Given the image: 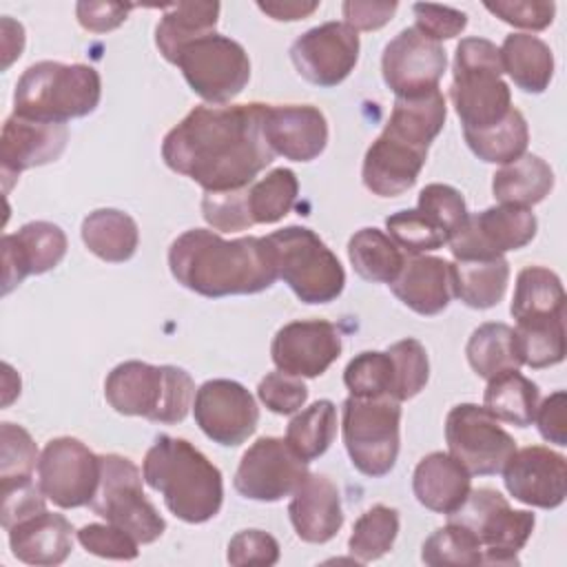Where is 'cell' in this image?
<instances>
[{"label":"cell","instance_id":"11a10c76","mask_svg":"<svg viewBox=\"0 0 567 567\" xmlns=\"http://www.w3.org/2000/svg\"><path fill=\"white\" fill-rule=\"evenodd\" d=\"M226 560L235 567H244V565L270 567L279 563V543L268 532L241 529L230 538Z\"/></svg>","mask_w":567,"mask_h":567},{"label":"cell","instance_id":"c3c4849f","mask_svg":"<svg viewBox=\"0 0 567 567\" xmlns=\"http://www.w3.org/2000/svg\"><path fill=\"white\" fill-rule=\"evenodd\" d=\"M416 210L430 217L447 237H452L467 217V206L461 190L450 184H427L419 193Z\"/></svg>","mask_w":567,"mask_h":567},{"label":"cell","instance_id":"d590c367","mask_svg":"<svg viewBox=\"0 0 567 567\" xmlns=\"http://www.w3.org/2000/svg\"><path fill=\"white\" fill-rule=\"evenodd\" d=\"M538 399L540 392L532 379H527L518 370H507L487 379L483 408L496 421L516 427H529L534 423Z\"/></svg>","mask_w":567,"mask_h":567},{"label":"cell","instance_id":"6f0895ef","mask_svg":"<svg viewBox=\"0 0 567 567\" xmlns=\"http://www.w3.org/2000/svg\"><path fill=\"white\" fill-rule=\"evenodd\" d=\"M412 11H414V18H416L414 27L423 35H427L436 42L456 38L467 27V13H463L458 9H452V7L416 2L412 7Z\"/></svg>","mask_w":567,"mask_h":567},{"label":"cell","instance_id":"4fadbf2b","mask_svg":"<svg viewBox=\"0 0 567 567\" xmlns=\"http://www.w3.org/2000/svg\"><path fill=\"white\" fill-rule=\"evenodd\" d=\"M538 230L532 208L498 204L465 217L447 246L454 259H494L525 248Z\"/></svg>","mask_w":567,"mask_h":567},{"label":"cell","instance_id":"680465c9","mask_svg":"<svg viewBox=\"0 0 567 567\" xmlns=\"http://www.w3.org/2000/svg\"><path fill=\"white\" fill-rule=\"evenodd\" d=\"M131 9L133 4L122 2H78L75 16L82 29L91 33H106L117 29L126 20Z\"/></svg>","mask_w":567,"mask_h":567},{"label":"cell","instance_id":"f546056e","mask_svg":"<svg viewBox=\"0 0 567 567\" xmlns=\"http://www.w3.org/2000/svg\"><path fill=\"white\" fill-rule=\"evenodd\" d=\"M509 264L505 257L494 259H454L450 264L452 295L467 308H494L507 290Z\"/></svg>","mask_w":567,"mask_h":567},{"label":"cell","instance_id":"74e56055","mask_svg":"<svg viewBox=\"0 0 567 567\" xmlns=\"http://www.w3.org/2000/svg\"><path fill=\"white\" fill-rule=\"evenodd\" d=\"M348 259L361 279L390 286L401 272L405 255L388 233L361 228L348 241Z\"/></svg>","mask_w":567,"mask_h":567},{"label":"cell","instance_id":"8992f818","mask_svg":"<svg viewBox=\"0 0 567 567\" xmlns=\"http://www.w3.org/2000/svg\"><path fill=\"white\" fill-rule=\"evenodd\" d=\"M501 75L503 66L494 42L463 38L456 44L450 97L463 131L489 128L514 109L509 86Z\"/></svg>","mask_w":567,"mask_h":567},{"label":"cell","instance_id":"8d00e7d4","mask_svg":"<svg viewBox=\"0 0 567 567\" xmlns=\"http://www.w3.org/2000/svg\"><path fill=\"white\" fill-rule=\"evenodd\" d=\"M467 363L481 379H492L523 365L516 332L512 326L489 321L478 326L465 346Z\"/></svg>","mask_w":567,"mask_h":567},{"label":"cell","instance_id":"e0dca14e","mask_svg":"<svg viewBox=\"0 0 567 567\" xmlns=\"http://www.w3.org/2000/svg\"><path fill=\"white\" fill-rule=\"evenodd\" d=\"M359 33L346 22H323L301 33L290 47L297 73L321 89L341 84L359 60Z\"/></svg>","mask_w":567,"mask_h":567},{"label":"cell","instance_id":"681fc988","mask_svg":"<svg viewBox=\"0 0 567 567\" xmlns=\"http://www.w3.org/2000/svg\"><path fill=\"white\" fill-rule=\"evenodd\" d=\"M0 481L33 476L40 456L31 434L22 425L4 421L0 425Z\"/></svg>","mask_w":567,"mask_h":567},{"label":"cell","instance_id":"ab89813d","mask_svg":"<svg viewBox=\"0 0 567 567\" xmlns=\"http://www.w3.org/2000/svg\"><path fill=\"white\" fill-rule=\"evenodd\" d=\"M337 434V408L328 399L315 401L295 414L286 427V443L306 463L326 454Z\"/></svg>","mask_w":567,"mask_h":567},{"label":"cell","instance_id":"44dd1931","mask_svg":"<svg viewBox=\"0 0 567 567\" xmlns=\"http://www.w3.org/2000/svg\"><path fill=\"white\" fill-rule=\"evenodd\" d=\"M69 140L66 124L38 122L20 115H9L0 135V164L4 190L20 177V173L55 162Z\"/></svg>","mask_w":567,"mask_h":567},{"label":"cell","instance_id":"e575fe53","mask_svg":"<svg viewBox=\"0 0 567 567\" xmlns=\"http://www.w3.org/2000/svg\"><path fill=\"white\" fill-rule=\"evenodd\" d=\"M565 288L560 277L545 266H527L516 277L509 312L518 321L565 317Z\"/></svg>","mask_w":567,"mask_h":567},{"label":"cell","instance_id":"5b68a950","mask_svg":"<svg viewBox=\"0 0 567 567\" xmlns=\"http://www.w3.org/2000/svg\"><path fill=\"white\" fill-rule=\"evenodd\" d=\"M102 97V78L89 64L42 60L31 64L13 91V113L20 117L66 124L93 113Z\"/></svg>","mask_w":567,"mask_h":567},{"label":"cell","instance_id":"9c48e42d","mask_svg":"<svg viewBox=\"0 0 567 567\" xmlns=\"http://www.w3.org/2000/svg\"><path fill=\"white\" fill-rule=\"evenodd\" d=\"M142 478L140 467L131 458L100 454V483L89 507L106 523L128 532L137 543L148 545L164 534L166 520L146 498Z\"/></svg>","mask_w":567,"mask_h":567},{"label":"cell","instance_id":"d4e9b609","mask_svg":"<svg viewBox=\"0 0 567 567\" xmlns=\"http://www.w3.org/2000/svg\"><path fill=\"white\" fill-rule=\"evenodd\" d=\"M288 516L303 543L323 545L332 540L343 525L337 485L326 474H308L290 498Z\"/></svg>","mask_w":567,"mask_h":567},{"label":"cell","instance_id":"52a82bcc","mask_svg":"<svg viewBox=\"0 0 567 567\" xmlns=\"http://www.w3.org/2000/svg\"><path fill=\"white\" fill-rule=\"evenodd\" d=\"M279 279L303 303H330L346 286V270L323 239L306 226H286L266 235Z\"/></svg>","mask_w":567,"mask_h":567},{"label":"cell","instance_id":"60d3db41","mask_svg":"<svg viewBox=\"0 0 567 567\" xmlns=\"http://www.w3.org/2000/svg\"><path fill=\"white\" fill-rule=\"evenodd\" d=\"M299 195L297 175L290 168H272L266 177L252 182L246 193L252 224H277L284 219Z\"/></svg>","mask_w":567,"mask_h":567},{"label":"cell","instance_id":"94428289","mask_svg":"<svg viewBox=\"0 0 567 567\" xmlns=\"http://www.w3.org/2000/svg\"><path fill=\"white\" fill-rule=\"evenodd\" d=\"M396 2H372V0H348L341 4L343 22L354 31H377L388 24L396 11Z\"/></svg>","mask_w":567,"mask_h":567},{"label":"cell","instance_id":"7dc6e473","mask_svg":"<svg viewBox=\"0 0 567 567\" xmlns=\"http://www.w3.org/2000/svg\"><path fill=\"white\" fill-rule=\"evenodd\" d=\"M394 363V399H414L430 379V361L419 339H401L385 350Z\"/></svg>","mask_w":567,"mask_h":567},{"label":"cell","instance_id":"bcb514c9","mask_svg":"<svg viewBox=\"0 0 567 567\" xmlns=\"http://www.w3.org/2000/svg\"><path fill=\"white\" fill-rule=\"evenodd\" d=\"M385 230L408 255H425L450 241V237L421 210L408 208L385 217Z\"/></svg>","mask_w":567,"mask_h":567},{"label":"cell","instance_id":"3957f363","mask_svg":"<svg viewBox=\"0 0 567 567\" xmlns=\"http://www.w3.org/2000/svg\"><path fill=\"white\" fill-rule=\"evenodd\" d=\"M142 476L162 494L166 509L184 523H206L221 509V472L186 439L159 434L146 450Z\"/></svg>","mask_w":567,"mask_h":567},{"label":"cell","instance_id":"ba28073f","mask_svg":"<svg viewBox=\"0 0 567 567\" xmlns=\"http://www.w3.org/2000/svg\"><path fill=\"white\" fill-rule=\"evenodd\" d=\"M401 403L392 396H348L341 405V436L350 463L370 478L392 472L401 439Z\"/></svg>","mask_w":567,"mask_h":567},{"label":"cell","instance_id":"f35d334b","mask_svg":"<svg viewBox=\"0 0 567 567\" xmlns=\"http://www.w3.org/2000/svg\"><path fill=\"white\" fill-rule=\"evenodd\" d=\"M470 151L487 164H509L525 155L529 126L518 109H512L498 124L483 131H463Z\"/></svg>","mask_w":567,"mask_h":567},{"label":"cell","instance_id":"be15d7a7","mask_svg":"<svg viewBox=\"0 0 567 567\" xmlns=\"http://www.w3.org/2000/svg\"><path fill=\"white\" fill-rule=\"evenodd\" d=\"M20 31H24L20 22L11 20L9 16H4V18H2V51H4V53H2V55H4V60H2V69H9V64H11L16 58H20V53H22L24 35L13 38V35H18Z\"/></svg>","mask_w":567,"mask_h":567},{"label":"cell","instance_id":"cb8c5ba5","mask_svg":"<svg viewBox=\"0 0 567 567\" xmlns=\"http://www.w3.org/2000/svg\"><path fill=\"white\" fill-rule=\"evenodd\" d=\"M425 159L427 151L381 131L363 155V186L377 197H399L416 184Z\"/></svg>","mask_w":567,"mask_h":567},{"label":"cell","instance_id":"f6af8a7d","mask_svg":"<svg viewBox=\"0 0 567 567\" xmlns=\"http://www.w3.org/2000/svg\"><path fill=\"white\" fill-rule=\"evenodd\" d=\"M343 383L352 396H392L394 399V363L388 352L365 350L348 361Z\"/></svg>","mask_w":567,"mask_h":567},{"label":"cell","instance_id":"4316f807","mask_svg":"<svg viewBox=\"0 0 567 567\" xmlns=\"http://www.w3.org/2000/svg\"><path fill=\"white\" fill-rule=\"evenodd\" d=\"M9 547L27 565H60L73 549V525L62 514L38 512L9 529Z\"/></svg>","mask_w":567,"mask_h":567},{"label":"cell","instance_id":"2e32d148","mask_svg":"<svg viewBox=\"0 0 567 567\" xmlns=\"http://www.w3.org/2000/svg\"><path fill=\"white\" fill-rule=\"evenodd\" d=\"M193 416L213 443L237 447L255 434L259 408L241 383L233 379H210L195 390Z\"/></svg>","mask_w":567,"mask_h":567},{"label":"cell","instance_id":"4dcf8cb0","mask_svg":"<svg viewBox=\"0 0 567 567\" xmlns=\"http://www.w3.org/2000/svg\"><path fill=\"white\" fill-rule=\"evenodd\" d=\"M219 9V2H175L164 7L155 27V44L164 60L175 64L186 44L215 33Z\"/></svg>","mask_w":567,"mask_h":567},{"label":"cell","instance_id":"d6986e66","mask_svg":"<svg viewBox=\"0 0 567 567\" xmlns=\"http://www.w3.org/2000/svg\"><path fill=\"white\" fill-rule=\"evenodd\" d=\"M341 334L323 319L290 321L277 330L270 343V359L277 370L301 377H321L341 354Z\"/></svg>","mask_w":567,"mask_h":567},{"label":"cell","instance_id":"7bdbcfd3","mask_svg":"<svg viewBox=\"0 0 567 567\" xmlns=\"http://www.w3.org/2000/svg\"><path fill=\"white\" fill-rule=\"evenodd\" d=\"M514 332L523 365L532 370H543L565 359V317L518 321Z\"/></svg>","mask_w":567,"mask_h":567},{"label":"cell","instance_id":"b9f144b4","mask_svg":"<svg viewBox=\"0 0 567 567\" xmlns=\"http://www.w3.org/2000/svg\"><path fill=\"white\" fill-rule=\"evenodd\" d=\"M399 536V512L388 505H372L363 512L348 538V549L357 563H372L385 556Z\"/></svg>","mask_w":567,"mask_h":567},{"label":"cell","instance_id":"ac0fdd59","mask_svg":"<svg viewBox=\"0 0 567 567\" xmlns=\"http://www.w3.org/2000/svg\"><path fill=\"white\" fill-rule=\"evenodd\" d=\"M447 66L441 42L408 27L394 35L381 55V75L396 97H412L439 89Z\"/></svg>","mask_w":567,"mask_h":567},{"label":"cell","instance_id":"f5cc1de1","mask_svg":"<svg viewBox=\"0 0 567 567\" xmlns=\"http://www.w3.org/2000/svg\"><path fill=\"white\" fill-rule=\"evenodd\" d=\"M78 543L100 558L133 560L140 554V543L113 523H89L78 529Z\"/></svg>","mask_w":567,"mask_h":567},{"label":"cell","instance_id":"7a4b0ae2","mask_svg":"<svg viewBox=\"0 0 567 567\" xmlns=\"http://www.w3.org/2000/svg\"><path fill=\"white\" fill-rule=\"evenodd\" d=\"M168 268L177 284L208 299L257 295L279 279L266 237L224 239L208 228H190L173 239Z\"/></svg>","mask_w":567,"mask_h":567},{"label":"cell","instance_id":"7402d4cb","mask_svg":"<svg viewBox=\"0 0 567 567\" xmlns=\"http://www.w3.org/2000/svg\"><path fill=\"white\" fill-rule=\"evenodd\" d=\"M264 135L275 155L312 162L328 144V122L312 104H266Z\"/></svg>","mask_w":567,"mask_h":567},{"label":"cell","instance_id":"9a60e30c","mask_svg":"<svg viewBox=\"0 0 567 567\" xmlns=\"http://www.w3.org/2000/svg\"><path fill=\"white\" fill-rule=\"evenodd\" d=\"M308 474V463L286 439L261 436L244 452L233 485L248 501L277 503L292 496Z\"/></svg>","mask_w":567,"mask_h":567},{"label":"cell","instance_id":"ffe728a7","mask_svg":"<svg viewBox=\"0 0 567 567\" xmlns=\"http://www.w3.org/2000/svg\"><path fill=\"white\" fill-rule=\"evenodd\" d=\"M503 483L516 501L540 509H556L567 496V461L543 445L516 450L503 467Z\"/></svg>","mask_w":567,"mask_h":567},{"label":"cell","instance_id":"6da1fadb","mask_svg":"<svg viewBox=\"0 0 567 567\" xmlns=\"http://www.w3.org/2000/svg\"><path fill=\"white\" fill-rule=\"evenodd\" d=\"M261 102L195 106L162 142V159L204 193L250 186L272 164L275 153L264 135Z\"/></svg>","mask_w":567,"mask_h":567},{"label":"cell","instance_id":"f907efd6","mask_svg":"<svg viewBox=\"0 0 567 567\" xmlns=\"http://www.w3.org/2000/svg\"><path fill=\"white\" fill-rule=\"evenodd\" d=\"M0 496H2V509H0V523L9 532L16 523L44 512L47 509V496L40 489V485L33 481V476L24 478H2L0 481Z\"/></svg>","mask_w":567,"mask_h":567},{"label":"cell","instance_id":"836d02e7","mask_svg":"<svg viewBox=\"0 0 567 567\" xmlns=\"http://www.w3.org/2000/svg\"><path fill=\"white\" fill-rule=\"evenodd\" d=\"M554 188L551 166L534 155L525 153L518 159L503 164L492 177V193L496 202L512 206H534L540 204Z\"/></svg>","mask_w":567,"mask_h":567},{"label":"cell","instance_id":"f1b7e54d","mask_svg":"<svg viewBox=\"0 0 567 567\" xmlns=\"http://www.w3.org/2000/svg\"><path fill=\"white\" fill-rule=\"evenodd\" d=\"M445 117V95L441 93V89H432L421 95L396 97L383 133L427 151L436 135L443 131Z\"/></svg>","mask_w":567,"mask_h":567},{"label":"cell","instance_id":"816d5d0a","mask_svg":"<svg viewBox=\"0 0 567 567\" xmlns=\"http://www.w3.org/2000/svg\"><path fill=\"white\" fill-rule=\"evenodd\" d=\"M248 186L237 190H224V193H204L202 197V217L208 226L221 233H237L246 230L252 224L246 202Z\"/></svg>","mask_w":567,"mask_h":567},{"label":"cell","instance_id":"5bb4252c","mask_svg":"<svg viewBox=\"0 0 567 567\" xmlns=\"http://www.w3.org/2000/svg\"><path fill=\"white\" fill-rule=\"evenodd\" d=\"M100 483V456L75 436L51 439L38 458V485L60 509L89 505Z\"/></svg>","mask_w":567,"mask_h":567},{"label":"cell","instance_id":"d6a6232c","mask_svg":"<svg viewBox=\"0 0 567 567\" xmlns=\"http://www.w3.org/2000/svg\"><path fill=\"white\" fill-rule=\"evenodd\" d=\"M82 241L97 259L109 264L128 261L140 244L135 219L117 208H97L82 219Z\"/></svg>","mask_w":567,"mask_h":567},{"label":"cell","instance_id":"603a6c76","mask_svg":"<svg viewBox=\"0 0 567 567\" xmlns=\"http://www.w3.org/2000/svg\"><path fill=\"white\" fill-rule=\"evenodd\" d=\"M66 255V235L58 224L29 221L2 237V295H9L27 275L53 270Z\"/></svg>","mask_w":567,"mask_h":567},{"label":"cell","instance_id":"9f6ffc18","mask_svg":"<svg viewBox=\"0 0 567 567\" xmlns=\"http://www.w3.org/2000/svg\"><path fill=\"white\" fill-rule=\"evenodd\" d=\"M485 9L503 22L529 31L547 29L556 16V4L545 0H496L485 2Z\"/></svg>","mask_w":567,"mask_h":567},{"label":"cell","instance_id":"83f0119b","mask_svg":"<svg viewBox=\"0 0 567 567\" xmlns=\"http://www.w3.org/2000/svg\"><path fill=\"white\" fill-rule=\"evenodd\" d=\"M472 489V474L450 452H432L419 461L412 476L416 501L436 514L456 512Z\"/></svg>","mask_w":567,"mask_h":567},{"label":"cell","instance_id":"91938a15","mask_svg":"<svg viewBox=\"0 0 567 567\" xmlns=\"http://www.w3.org/2000/svg\"><path fill=\"white\" fill-rule=\"evenodd\" d=\"M567 394L563 390L549 394L534 414L536 427L540 432V436L547 443H556V445H567Z\"/></svg>","mask_w":567,"mask_h":567},{"label":"cell","instance_id":"30bf717a","mask_svg":"<svg viewBox=\"0 0 567 567\" xmlns=\"http://www.w3.org/2000/svg\"><path fill=\"white\" fill-rule=\"evenodd\" d=\"M447 520L467 527L481 543V565H518V551L527 545L536 516L527 509H512L507 498L492 489H470L463 505L447 514Z\"/></svg>","mask_w":567,"mask_h":567},{"label":"cell","instance_id":"8fae6325","mask_svg":"<svg viewBox=\"0 0 567 567\" xmlns=\"http://www.w3.org/2000/svg\"><path fill=\"white\" fill-rule=\"evenodd\" d=\"M175 64L193 93L215 106H224L235 100L250 80V60L246 49L237 40L217 31L186 44Z\"/></svg>","mask_w":567,"mask_h":567},{"label":"cell","instance_id":"277c9868","mask_svg":"<svg viewBox=\"0 0 567 567\" xmlns=\"http://www.w3.org/2000/svg\"><path fill=\"white\" fill-rule=\"evenodd\" d=\"M106 403L124 416H144L153 423H182L193 408V377L177 365L146 361L117 363L104 379Z\"/></svg>","mask_w":567,"mask_h":567},{"label":"cell","instance_id":"1f68e13d","mask_svg":"<svg viewBox=\"0 0 567 567\" xmlns=\"http://www.w3.org/2000/svg\"><path fill=\"white\" fill-rule=\"evenodd\" d=\"M498 55L503 71L520 91L538 95L549 86L554 78V53L540 38L532 33H509Z\"/></svg>","mask_w":567,"mask_h":567},{"label":"cell","instance_id":"7c38bea8","mask_svg":"<svg viewBox=\"0 0 567 567\" xmlns=\"http://www.w3.org/2000/svg\"><path fill=\"white\" fill-rule=\"evenodd\" d=\"M445 441L450 454L472 476L501 474L516 452V441L501 423L476 403H458L445 416Z\"/></svg>","mask_w":567,"mask_h":567},{"label":"cell","instance_id":"6125c7cd","mask_svg":"<svg viewBox=\"0 0 567 567\" xmlns=\"http://www.w3.org/2000/svg\"><path fill=\"white\" fill-rule=\"evenodd\" d=\"M257 9L264 11L266 16H270L272 20L279 22H295V20H303L310 13H315L319 9L317 0H272V2H257Z\"/></svg>","mask_w":567,"mask_h":567},{"label":"cell","instance_id":"ee69618b","mask_svg":"<svg viewBox=\"0 0 567 567\" xmlns=\"http://www.w3.org/2000/svg\"><path fill=\"white\" fill-rule=\"evenodd\" d=\"M481 554L483 547L478 538L467 527L452 520L434 529L421 547V560L432 567H474L481 565Z\"/></svg>","mask_w":567,"mask_h":567},{"label":"cell","instance_id":"db71d44e","mask_svg":"<svg viewBox=\"0 0 567 567\" xmlns=\"http://www.w3.org/2000/svg\"><path fill=\"white\" fill-rule=\"evenodd\" d=\"M257 396L275 414H295L308 401V388L301 381V377H292L277 370L268 372L259 381Z\"/></svg>","mask_w":567,"mask_h":567},{"label":"cell","instance_id":"484cf974","mask_svg":"<svg viewBox=\"0 0 567 567\" xmlns=\"http://www.w3.org/2000/svg\"><path fill=\"white\" fill-rule=\"evenodd\" d=\"M392 295L421 317H434L450 306V264L432 255H412L390 284Z\"/></svg>","mask_w":567,"mask_h":567}]
</instances>
